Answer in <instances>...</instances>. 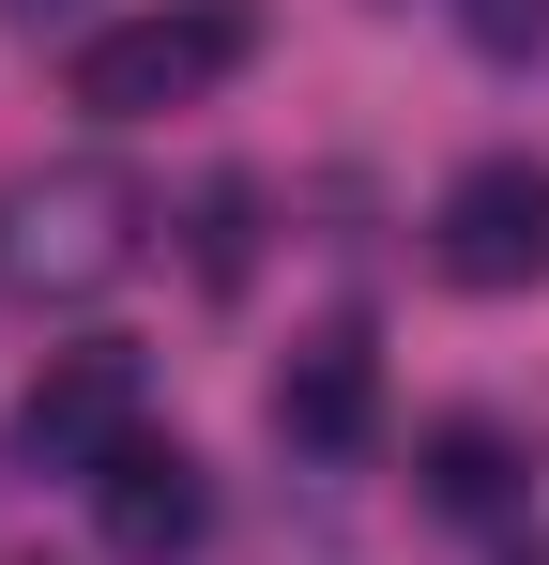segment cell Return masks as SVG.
<instances>
[{"instance_id":"1","label":"cell","mask_w":549,"mask_h":565,"mask_svg":"<svg viewBox=\"0 0 549 565\" xmlns=\"http://www.w3.org/2000/svg\"><path fill=\"white\" fill-rule=\"evenodd\" d=\"M138 260H153L138 169L62 153V169H15V184H0V290H15V306H92V290H122Z\"/></svg>"},{"instance_id":"2","label":"cell","mask_w":549,"mask_h":565,"mask_svg":"<svg viewBox=\"0 0 549 565\" xmlns=\"http://www.w3.org/2000/svg\"><path fill=\"white\" fill-rule=\"evenodd\" d=\"M260 62V0H153L122 31H77V107L138 122V107H198L214 77Z\"/></svg>"},{"instance_id":"3","label":"cell","mask_w":549,"mask_h":565,"mask_svg":"<svg viewBox=\"0 0 549 565\" xmlns=\"http://www.w3.org/2000/svg\"><path fill=\"white\" fill-rule=\"evenodd\" d=\"M428 260H443V290H535L549 276V169L535 153H473L443 184V214H428Z\"/></svg>"},{"instance_id":"4","label":"cell","mask_w":549,"mask_h":565,"mask_svg":"<svg viewBox=\"0 0 549 565\" xmlns=\"http://www.w3.org/2000/svg\"><path fill=\"white\" fill-rule=\"evenodd\" d=\"M138 428H153V413H138V352H122V337H77V352H46V382L15 397V459H31V473H77V489L122 459Z\"/></svg>"},{"instance_id":"5","label":"cell","mask_w":549,"mask_h":565,"mask_svg":"<svg viewBox=\"0 0 549 565\" xmlns=\"http://www.w3.org/2000/svg\"><path fill=\"white\" fill-rule=\"evenodd\" d=\"M92 535H107V551H122V565H183V551H198V535H214V473L183 459L169 428H138L122 459L92 473Z\"/></svg>"},{"instance_id":"6","label":"cell","mask_w":549,"mask_h":565,"mask_svg":"<svg viewBox=\"0 0 549 565\" xmlns=\"http://www.w3.org/2000/svg\"><path fill=\"white\" fill-rule=\"evenodd\" d=\"M366 413H381V352H366V321H321V337H290V367H274V444H305V459H352Z\"/></svg>"},{"instance_id":"7","label":"cell","mask_w":549,"mask_h":565,"mask_svg":"<svg viewBox=\"0 0 549 565\" xmlns=\"http://www.w3.org/2000/svg\"><path fill=\"white\" fill-rule=\"evenodd\" d=\"M428 504H443V520H504V504H519V444L473 428V413L428 428Z\"/></svg>"},{"instance_id":"8","label":"cell","mask_w":549,"mask_h":565,"mask_svg":"<svg viewBox=\"0 0 549 565\" xmlns=\"http://www.w3.org/2000/svg\"><path fill=\"white\" fill-rule=\"evenodd\" d=\"M443 15H458V46L504 62V77H535V62H549V0H443Z\"/></svg>"},{"instance_id":"9","label":"cell","mask_w":549,"mask_h":565,"mask_svg":"<svg viewBox=\"0 0 549 565\" xmlns=\"http://www.w3.org/2000/svg\"><path fill=\"white\" fill-rule=\"evenodd\" d=\"M245 214H260V184H245V169H229V184L198 199V276H214V290L245 276Z\"/></svg>"},{"instance_id":"10","label":"cell","mask_w":549,"mask_h":565,"mask_svg":"<svg viewBox=\"0 0 549 565\" xmlns=\"http://www.w3.org/2000/svg\"><path fill=\"white\" fill-rule=\"evenodd\" d=\"M0 15H15V31H46V15H77V0H0Z\"/></svg>"},{"instance_id":"11","label":"cell","mask_w":549,"mask_h":565,"mask_svg":"<svg viewBox=\"0 0 549 565\" xmlns=\"http://www.w3.org/2000/svg\"><path fill=\"white\" fill-rule=\"evenodd\" d=\"M504 565H549V551H504Z\"/></svg>"}]
</instances>
